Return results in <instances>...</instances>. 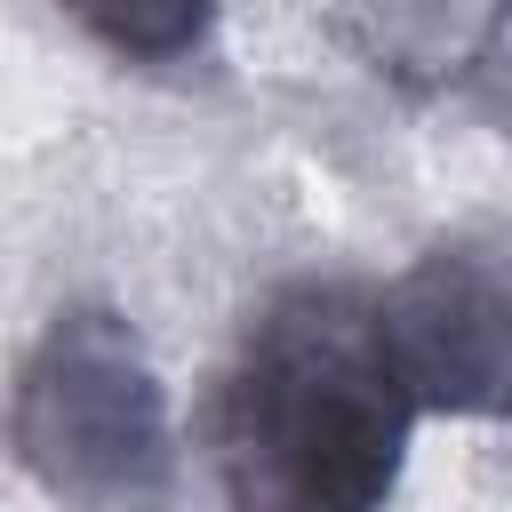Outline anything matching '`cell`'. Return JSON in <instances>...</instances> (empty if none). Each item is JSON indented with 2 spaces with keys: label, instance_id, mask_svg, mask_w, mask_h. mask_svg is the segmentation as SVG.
Listing matches in <instances>:
<instances>
[{
  "label": "cell",
  "instance_id": "6da1fadb",
  "mask_svg": "<svg viewBox=\"0 0 512 512\" xmlns=\"http://www.w3.org/2000/svg\"><path fill=\"white\" fill-rule=\"evenodd\" d=\"M416 392L360 280L272 288L216 376V480L232 512H384Z\"/></svg>",
  "mask_w": 512,
  "mask_h": 512
},
{
  "label": "cell",
  "instance_id": "7a4b0ae2",
  "mask_svg": "<svg viewBox=\"0 0 512 512\" xmlns=\"http://www.w3.org/2000/svg\"><path fill=\"white\" fill-rule=\"evenodd\" d=\"M8 456L56 512H168L176 416L112 304H64L8 376Z\"/></svg>",
  "mask_w": 512,
  "mask_h": 512
},
{
  "label": "cell",
  "instance_id": "3957f363",
  "mask_svg": "<svg viewBox=\"0 0 512 512\" xmlns=\"http://www.w3.org/2000/svg\"><path fill=\"white\" fill-rule=\"evenodd\" d=\"M376 304L416 416H512V256L480 240H440L400 280H384Z\"/></svg>",
  "mask_w": 512,
  "mask_h": 512
},
{
  "label": "cell",
  "instance_id": "277c9868",
  "mask_svg": "<svg viewBox=\"0 0 512 512\" xmlns=\"http://www.w3.org/2000/svg\"><path fill=\"white\" fill-rule=\"evenodd\" d=\"M328 32L360 40V56L384 80L408 88H440L488 64V48L512 32V16H448V8H384V16H336Z\"/></svg>",
  "mask_w": 512,
  "mask_h": 512
},
{
  "label": "cell",
  "instance_id": "5b68a950",
  "mask_svg": "<svg viewBox=\"0 0 512 512\" xmlns=\"http://www.w3.org/2000/svg\"><path fill=\"white\" fill-rule=\"evenodd\" d=\"M80 32L128 64H184L192 48H208L216 16L208 8H112V16H80Z\"/></svg>",
  "mask_w": 512,
  "mask_h": 512
}]
</instances>
